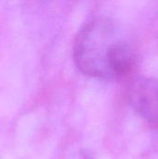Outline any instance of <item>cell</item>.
<instances>
[{"label":"cell","instance_id":"6da1fadb","mask_svg":"<svg viewBox=\"0 0 158 159\" xmlns=\"http://www.w3.org/2000/svg\"><path fill=\"white\" fill-rule=\"evenodd\" d=\"M74 60L86 75L115 80L129 75L137 61V48L130 34L109 19L87 23L76 34Z\"/></svg>","mask_w":158,"mask_h":159},{"label":"cell","instance_id":"7a4b0ae2","mask_svg":"<svg viewBox=\"0 0 158 159\" xmlns=\"http://www.w3.org/2000/svg\"><path fill=\"white\" fill-rule=\"evenodd\" d=\"M130 105L149 125L158 129V80L138 77L129 88Z\"/></svg>","mask_w":158,"mask_h":159},{"label":"cell","instance_id":"3957f363","mask_svg":"<svg viewBox=\"0 0 158 159\" xmlns=\"http://www.w3.org/2000/svg\"><path fill=\"white\" fill-rule=\"evenodd\" d=\"M71 159H93L91 155L88 152H86L84 150H81L79 152H76L75 155H74Z\"/></svg>","mask_w":158,"mask_h":159}]
</instances>
